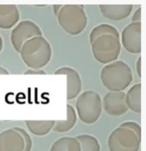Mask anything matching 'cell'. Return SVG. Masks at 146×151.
I'll return each instance as SVG.
<instances>
[{
  "label": "cell",
  "mask_w": 146,
  "mask_h": 151,
  "mask_svg": "<svg viewBox=\"0 0 146 151\" xmlns=\"http://www.w3.org/2000/svg\"><path fill=\"white\" fill-rule=\"evenodd\" d=\"M24 75H46V73L42 69L34 70V69H28L24 73Z\"/></svg>",
  "instance_id": "23"
},
{
  "label": "cell",
  "mask_w": 146,
  "mask_h": 151,
  "mask_svg": "<svg viewBox=\"0 0 146 151\" xmlns=\"http://www.w3.org/2000/svg\"><path fill=\"white\" fill-rule=\"evenodd\" d=\"M2 49H3V39L1 36H0V52H1V50H2Z\"/></svg>",
  "instance_id": "27"
},
{
  "label": "cell",
  "mask_w": 146,
  "mask_h": 151,
  "mask_svg": "<svg viewBox=\"0 0 146 151\" xmlns=\"http://www.w3.org/2000/svg\"><path fill=\"white\" fill-rule=\"evenodd\" d=\"M99 9L103 16L106 19L112 21H121L130 16L133 6L131 4H101Z\"/></svg>",
  "instance_id": "12"
},
{
  "label": "cell",
  "mask_w": 146,
  "mask_h": 151,
  "mask_svg": "<svg viewBox=\"0 0 146 151\" xmlns=\"http://www.w3.org/2000/svg\"><path fill=\"white\" fill-rule=\"evenodd\" d=\"M141 139L128 128L118 127L113 130L108 139L110 151H138Z\"/></svg>",
  "instance_id": "6"
},
{
  "label": "cell",
  "mask_w": 146,
  "mask_h": 151,
  "mask_svg": "<svg viewBox=\"0 0 146 151\" xmlns=\"http://www.w3.org/2000/svg\"><path fill=\"white\" fill-rule=\"evenodd\" d=\"M136 71L138 76L141 77V57H139L136 62Z\"/></svg>",
  "instance_id": "24"
},
{
  "label": "cell",
  "mask_w": 146,
  "mask_h": 151,
  "mask_svg": "<svg viewBox=\"0 0 146 151\" xmlns=\"http://www.w3.org/2000/svg\"><path fill=\"white\" fill-rule=\"evenodd\" d=\"M24 140L13 128L0 133V151H24Z\"/></svg>",
  "instance_id": "11"
},
{
  "label": "cell",
  "mask_w": 146,
  "mask_h": 151,
  "mask_svg": "<svg viewBox=\"0 0 146 151\" xmlns=\"http://www.w3.org/2000/svg\"><path fill=\"white\" fill-rule=\"evenodd\" d=\"M132 23H141V7H139L131 18Z\"/></svg>",
  "instance_id": "22"
},
{
  "label": "cell",
  "mask_w": 146,
  "mask_h": 151,
  "mask_svg": "<svg viewBox=\"0 0 146 151\" xmlns=\"http://www.w3.org/2000/svg\"><path fill=\"white\" fill-rule=\"evenodd\" d=\"M119 127H121V128H128L132 131L134 132L137 135H138V138L141 139V127H140V125L138 124L136 122L133 121H126L124 122V123H121Z\"/></svg>",
  "instance_id": "21"
},
{
  "label": "cell",
  "mask_w": 146,
  "mask_h": 151,
  "mask_svg": "<svg viewBox=\"0 0 146 151\" xmlns=\"http://www.w3.org/2000/svg\"><path fill=\"white\" fill-rule=\"evenodd\" d=\"M102 99L97 92L87 90L78 95L76 101V112L86 124L95 123L102 113Z\"/></svg>",
  "instance_id": "4"
},
{
  "label": "cell",
  "mask_w": 146,
  "mask_h": 151,
  "mask_svg": "<svg viewBox=\"0 0 146 151\" xmlns=\"http://www.w3.org/2000/svg\"><path fill=\"white\" fill-rule=\"evenodd\" d=\"M9 73L6 68L0 66V75H9Z\"/></svg>",
  "instance_id": "26"
},
{
  "label": "cell",
  "mask_w": 146,
  "mask_h": 151,
  "mask_svg": "<svg viewBox=\"0 0 146 151\" xmlns=\"http://www.w3.org/2000/svg\"><path fill=\"white\" fill-rule=\"evenodd\" d=\"M79 142L81 151H101V145L98 139L88 134L79 135L76 137Z\"/></svg>",
  "instance_id": "19"
},
{
  "label": "cell",
  "mask_w": 146,
  "mask_h": 151,
  "mask_svg": "<svg viewBox=\"0 0 146 151\" xmlns=\"http://www.w3.org/2000/svg\"><path fill=\"white\" fill-rule=\"evenodd\" d=\"M20 13L16 5L0 4V29H9L19 21Z\"/></svg>",
  "instance_id": "13"
},
{
  "label": "cell",
  "mask_w": 146,
  "mask_h": 151,
  "mask_svg": "<svg viewBox=\"0 0 146 151\" xmlns=\"http://www.w3.org/2000/svg\"><path fill=\"white\" fill-rule=\"evenodd\" d=\"M50 151H81V145L76 138L62 137L53 143Z\"/></svg>",
  "instance_id": "17"
},
{
  "label": "cell",
  "mask_w": 146,
  "mask_h": 151,
  "mask_svg": "<svg viewBox=\"0 0 146 151\" xmlns=\"http://www.w3.org/2000/svg\"><path fill=\"white\" fill-rule=\"evenodd\" d=\"M102 107L108 114L112 116H120L128 111L125 104L124 91H109L102 100Z\"/></svg>",
  "instance_id": "9"
},
{
  "label": "cell",
  "mask_w": 146,
  "mask_h": 151,
  "mask_svg": "<svg viewBox=\"0 0 146 151\" xmlns=\"http://www.w3.org/2000/svg\"><path fill=\"white\" fill-rule=\"evenodd\" d=\"M56 17L61 28L70 35H78L87 26L88 18L83 5H62Z\"/></svg>",
  "instance_id": "3"
},
{
  "label": "cell",
  "mask_w": 146,
  "mask_h": 151,
  "mask_svg": "<svg viewBox=\"0 0 146 151\" xmlns=\"http://www.w3.org/2000/svg\"><path fill=\"white\" fill-rule=\"evenodd\" d=\"M106 34H110V35L120 38L119 32L116 29V27L109 24H101L94 27L91 32L90 35H89L90 44H91L98 37L103 35H106Z\"/></svg>",
  "instance_id": "18"
},
{
  "label": "cell",
  "mask_w": 146,
  "mask_h": 151,
  "mask_svg": "<svg viewBox=\"0 0 146 151\" xmlns=\"http://www.w3.org/2000/svg\"><path fill=\"white\" fill-rule=\"evenodd\" d=\"M91 44L93 58L103 64L117 61L121 53V39L110 34L98 37Z\"/></svg>",
  "instance_id": "5"
},
{
  "label": "cell",
  "mask_w": 146,
  "mask_h": 151,
  "mask_svg": "<svg viewBox=\"0 0 146 151\" xmlns=\"http://www.w3.org/2000/svg\"><path fill=\"white\" fill-rule=\"evenodd\" d=\"M125 104L128 109L141 113V83H135L125 93Z\"/></svg>",
  "instance_id": "14"
},
{
  "label": "cell",
  "mask_w": 146,
  "mask_h": 151,
  "mask_svg": "<svg viewBox=\"0 0 146 151\" xmlns=\"http://www.w3.org/2000/svg\"><path fill=\"white\" fill-rule=\"evenodd\" d=\"M25 123L32 134L37 136H44L53 129L55 121H26Z\"/></svg>",
  "instance_id": "16"
},
{
  "label": "cell",
  "mask_w": 146,
  "mask_h": 151,
  "mask_svg": "<svg viewBox=\"0 0 146 151\" xmlns=\"http://www.w3.org/2000/svg\"><path fill=\"white\" fill-rule=\"evenodd\" d=\"M36 37H42V32L39 26L30 20H24L14 27L10 39L14 49L19 53L22 45L29 39Z\"/></svg>",
  "instance_id": "7"
},
{
  "label": "cell",
  "mask_w": 146,
  "mask_h": 151,
  "mask_svg": "<svg viewBox=\"0 0 146 151\" xmlns=\"http://www.w3.org/2000/svg\"><path fill=\"white\" fill-rule=\"evenodd\" d=\"M121 44L128 52L138 54L141 52V23H130L121 33Z\"/></svg>",
  "instance_id": "8"
},
{
  "label": "cell",
  "mask_w": 146,
  "mask_h": 151,
  "mask_svg": "<svg viewBox=\"0 0 146 151\" xmlns=\"http://www.w3.org/2000/svg\"><path fill=\"white\" fill-rule=\"evenodd\" d=\"M54 75H66L67 78V100L78 96L82 88V81L78 72L74 68L63 66L54 71Z\"/></svg>",
  "instance_id": "10"
},
{
  "label": "cell",
  "mask_w": 146,
  "mask_h": 151,
  "mask_svg": "<svg viewBox=\"0 0 146 151\" xmlns=\"http://www.w3.org/2000/svg\"><path fill=\"white\" fill-rule=\"evenodd\" d=\"M61 6H62V5H54L53 6V10H54V13L56 16H57L58 12H59Z\"/></svg>",
  "instance_id": "25"
},
{
  "label": "cell",
  "mask_w": 146,
  "mask_h": 151,
  "mask_svg": "<svg viewBox=\"0 0 146 151\" xmlns=\"http://www.w3.org/2000/svg\"><path fill=\"white\" fill-rule=\"evenodd\" d=\"M77 121V114L73 106L67 104V119L55 121L53 130L57 133H66L74 127Z\"/></svg>",
  "instance_id": "15"
},
{
  "label": "cell",
  "mask_w": 146,
  "mask_h": 151,
  "mask_svg": "<svg viewBox=\"0 0 146 151\" xmlns=\"http://www.w3.org/2000/svg\"><path fill=\"white\" fill-rule=\"evenodd\" d=\"M13 129L19 132L22 135V136L23 137L24 140V151H31L32 147V140L29 133L24 128H20V127H14V128H13Z\"/></svg>",
  "instance_id": "20"
},
{
  "label": "cell",
  "mask_w": 146,
  "mask_h": 151,
  "mask_svg": "<svg viewBox=\"0 0 146 151\" xmlns=\"http://www.w3.org/2000/svg\"><path fill=\"white\" fill-rule=\"evenodd\" d=\"M101 80L110 91H123L133 81V72L124 61H115L102 68Z\"/></svg>",
  "instance_id": "2"
},
{
  "label": "cell",
  "mask_w": 146,
  "mask_h": 151,
  "mask_svg": "<svg viewBox=\"0 0 146 151\" xmlns=\"http://www.w3.org/2000/svg\"><path fill=\"white\" fill-rule=\"evenodd\" d=\"M19 54L24 63L30 69L39 70L51 61L52 49L49 42L42 36L27 41L22 45Z\"/></svg>",
  "instance_id": "1"
}]
</instances>
